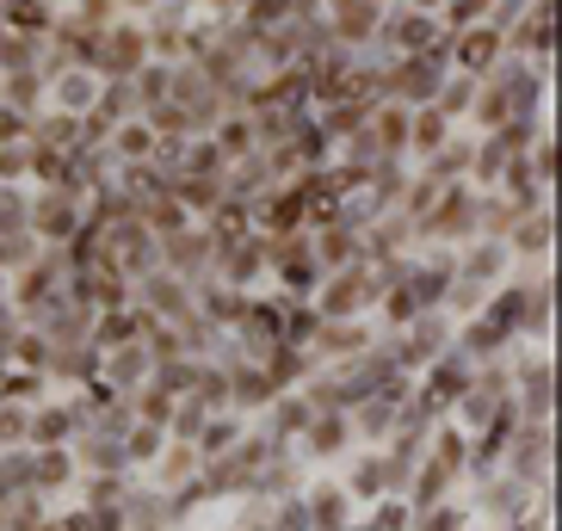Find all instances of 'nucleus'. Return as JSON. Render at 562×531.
<instances>
[{
	"label": "nucleus",
	"instance_id": "obj_1",
	"mask_svg": "<svg viewBox=\"0 0 562 531\" xmlns=\"http://www.w3.org/2000/svg\"><path fill=\"white\" fill-rule=\"evenodd\" d=\"M476 235V185H439L432 211L414 223V248H439V253H458L463 241Z\"/></svg>",
	"mask_w": 562,
	"mask_h": 531
},
{
	"label": "nucleus",
	"instance_id": "obj_2",
	"mask_svg": "<svg viewBox=\"0 0 562 531\" xmlns=\"http://www.w3.org/2000/svg\"><path fill=\"white\" fill-rule=\"evenodd\" d=\"M446 44L439 50H420V56H390L383 63V100L402 105V112H420V105H432V93L446 87Z\"/></svg>",
	"mask_w": 562,
	"mask_h": 531
},
{
	"label": "nucleus",
	"instance_id": "obj_3",
	"mask_svg": "<svg viewBox=\"0 0 562 531\" xmlns=\"http://www.w3.org/2000/svg\"><path fill=\"white\" fill-rule=\"evenodd\" d=\"M378 279L364 272V266H340V272H322V284L310 291V309L322 321H359L371 316V303H378Z\"/></svg>",
	"mask_w": 562,
	"mask_h": 531
},
{
	"label": "nucleus",
	"instance_id": "obj_4",
	"mask_svg": "<svg viewBox=\"0 0 562 531\" xmlns=\"http://www.w3.org/2000/svg\"><path fill=\"white\" fill-rule=\"evenodd\" d=\"M446 44V25L432 13H414V7H402V0H390L383 7V25H378V37H371V56H420V50H439Z\"/></svg>",
	"mask_w": 562,
	"mask_h": 531
},
{
	"label": "nucleus",
	"instance_id": "obj_5",
	"mask_svg": "<svg viewBox=\"0 0 562 531\" xmlns=\"http://www.w3.org/2000/svg\"><path fill=\"white\" fill-rule=\"evenodd\" d=\"M87 199L63 192V185H32L25 192V223H32V241L37 248H68V235L81 229Z\"/></svg>",
	"mask_w": 562,
	"mask_h": 531
},
{
	"label": "nucleus",
	"instance_id": "obj_6",
	"mask_svg": "<svg viewBox=\"0 0 562 531\" xmlns=\"http://www.w3.org/2000/svg\"><path fill=\"white\" fill-rule=\"evenodd\" d=\"M143 63H155V56H149V37H143V25H136V19L105 25V32L93 37V56H87V68H93L100 81H131Z\"/></svg>",
	"mask_w": 562,
	"mask_h": 531
},
{
	"label": "nucleus",
	"instance_id": "obj_7",
	"mask_svg": "<svg viewBox=\"0 0 562 531\" xmlns=\"http://www.w3.org/2000/svg\"><path fill=\"white\" fill-rule=\"evenodd\" d=\"M550 420H519L507 439V451H501V476L526 482V488H544L550 482Z\"/></svg>",
	"mask_w": 562,
	"mask_h": 531
},
{
	"label": "nucleus",
	"instance_id": "obj_8",
	"mask_svg": "<svg viewBox=\"0 0 562 531\" xmlns=\"http://www.w3.org/2000/svg\"><path fill=\"white\" fill-rule=\"evenodd\" d=\"M131 303H136V309H143L149 321H161V328H186V321L199 316V303H192V284L167 279L161 266H155L149 279H136V284H131Z\"/></svg>",
	"mask_w": 562,
	"mask_h": 531
},
{
	"label": "nucleus",
	"instance_id": "obj_9",
	"mask_svg": "<svg viewBox=\"0 0 562 531\" xmlns=\"http://www.w3.org/2000/svg\"><path fill=\"white\" fill-rule=\"evenodd\" d=\"M507 253H513V272H550L557 260V211H519V223L507 229Z\"/></svg>",
	"mask_w": 562,
	"mask_h": 531
},
{
	"label": "nucleus",
	"instance_id": "obj_10",
	"mask_svg": "<svg viewBox=\"0 0 562 531\" xmlns=\"http://www.w3.org/2000/svg\"><path fill=\"white\" fill-rule=\"evenodd\" d=\"M211 279H216V284H229V291H241V297L266 291V235L223 241V248L211 253Z\"/></svg>",
	"mask_w": 562,
	"mask_h": 531
},
{
	"label": "nucleus",
	"instance_id": "obj_11",
	"mask_svg": "<svg viewBox=\"0 0 562 531\" xmlns=\"http://www.w3.org/2000/svg\"><path fill=\"white\" fill-rule=\"evenodd\" d=\"M451 272H458V284L501 291V284L513 279V253H507V241H495V235H470V241L451 253Z\"/></svg>",
	"mask_w": 562,
	"mask_h": 531
},
{
	"label": "nucleus",
	"instance_id": "obj_12",
	"mask_svg": "<svg viewBox=\"0 0 562 531\" xmlns=\"http://www.w3.org/2000/svg\"><path fill=\"white\" fill-rule=\"evenodd\" d=\"M155 248H161V272H167V279H180V284H204V279H211V253H216V241L199 229V223H186V229L161 235Z\"/></svg>",
	"mask_w": 562,
	"mask_h": 531
},
{
	"label": "nucleus",
	"instance_id": "obj_13",
	"mask_svg": "<svg viewBox=\"0 0 562 531\" xmlns=\"http://www.w3.org/2000/svg\"><path fill=\"white\" fill-rule=\"evenodd\" d=\"M371 347H378L371 316H359V321H322L315 340H310V359H315V371H334V365H352V359L371 352Z\"/></svg>",
	"mask_w": 562,
	"mask_h": 531
},
{
	"label": "nucleus",
	"instance_id": "obj_14",
	"mask_svg": "<svg viewBox=\"0 0 562 531\" xmlns=\"http://www.w3.org/2000/svg\"><path fill=\"white\" fill-rule=\"evenodd\" d=\"M501 44H507L513 63H550V50H557V7H550V0L526 7V13L501 32Z\"/></svg>",
	"mask_w": 562,
	"mask_h": 531
},
{
	"label": "nucleus",
	"instance_id": "obj_15",
	"mask_svg": "<svg viewBox=\"0 0 562 531\" xmlns=\"http://www.w3.org/2000/svg\"><path fill=\"white\" fill-rule=\"evenodd\" d=\"M105 248H112V272L124 284L149 279L155 266H161V248H155V235L143 229V223H117V229H105Z\"/></svg>",
	"mask_w": 562,
	"mask_h": 531
},
{
	"label": "nucleus",
	"instance_id": "obj_16",
	"mask_svg": "<svg viewBox=\"0 0 562 531\" xmlns=\"http://www.w3.org/2000/svg\"><path fill=\"white\" fill-rule=\"evenodd\" d=\"M291 451H297L303 464H347L352 451H359V439H352V420L347 415H315Z\"/></svg>",
	"mask_w": 562,
	"mask_h": 531
},
{
	"label": "nucleus",
	"instance_id": "obj_17",
	"mask_svg": "<svg viewBox=\"0 0 562 531\" xmlns=\"http://www.w3.org/2000/svg\"><path fill=\"white\" fill-rule=\"evenodd\" d=\"M531 495H538V488L501 476V470H495V476H476V513H488V526H495V531L519 526V519L531 513Z\"/></svg>",
	"mask_w": 562,
	"mask_h": 531
},
{
	"label": "nucleus",
	"instance_id": "obj_18",
	"mask_svg": "<svg viewBox=\"0 0 562 531\" xmlns=\"http://www.w3.org/2000/svg\"><path fill=\"white\" fill-rule=\"evenodd\" d=\"M303 513H310V531H347L359 519V507L334 476H310L303 482Z\"/></svg>",
	"mask_w": 562,
	"mask_h": 531
},
{
	"label": "nucleus",
	"instance_id": "obj_19",
	"mask_svg": "<svg viewBox=\"0 0 562 531\" xmlns=\"http://www.w3.org/2000/svg\"><path fill=\"white\" fill-rule=\"evenodd\" d=\"M414 383H420V389H427V396H432V402H439V408L451 415V408L463 402V389L476 383V365H470V359H463V352L451 347V352H439V359H432V365L420 371Z\"/></svg>",
	"mask_w": 562,
	"mask_h": 531
},
{
	"label": "nucleus",
	"instance_id": "obj_20",
	"mask_svg": "<svg viewBox=\"0 0 562 531\" xmlns=\"http://www.w3.org/2000/svg\"><path fill=\"white\" fill-rule=\"evenodd\" d=\"M223 371H229V415H241V420H260L266 415V402L279 396L272 383H266V371L254 365V359H223Z\"/></svg>",
	"mask_w": 562,
	"mask_h": 531
},
{
	"label": "nucleus",
	"instance_id": "obj_21",
	"mask_svg": "<svg viewBox=\"0 0 562 531\" xmlns=\"http://www.w3.org/2000/svg\"><path fill=\"white\" fill-rule=\"evenodd\" d=\"M100 75L93 68H63L56 81H44V105L50 112H63V117H87L93 112V100H100Z\"/></svg>",
	"mask_w": 562,
	"mask_h": 531
},
{
	"label": "nucleus",
	"instance_id": "obj_22",
	"mask_svg": "<svg viewBox=\"0 0 562 531\" xmlns=\"http://www.w3.org/2000/svg\"><path fill=\"white\" fill-rule=\"evenodd\" d=\"M75 457H68V445H56V451H32V495L50 507V500H63V495H75Z\"/></svg>",
	"mask_w": 562,
	"mask_h": 531
},
{
	"label": "nucleus",
	"instance_id": "obj_23",
	"mask_svg": "<svg viewBox=\"0 0 562 531\" xmlns=\"http://www.w3.org/2000/svg\"><path fill=\"white\" fill-rule=\"evenodd\" d=\"M359 241H364V235H359V229H347V223H334V216L310 229V248H315V266H322V272L359 266Z\"/></svg>",
	"mask_w": 562,
	"mask_h": 531
},
{
	"label": "nucleus",
	"instance_id": "obj_24",
	"mask_svg": "<svg viewBox=\"0 0 562 531\" xmlns=\"http://www.w3.org/2000/svg\"><path fill=\"white\" fill-rule=\"evenodd\" d=\"M254 365L266 371V383H272V389H303V377L315 371V359H310V347H291V340H279V347H266Z\"/></svg>",
	"mask_w": 562,
	"mask_h": 531
},
{
	"label": "nucleus",
	"instance_id": "obj_25",
	"mask_svg": "<svg viewBox=\"0 0 562 531\" xmlns=\"http://www.w3.org/2000/svg\"><path fill=\"white\" fill-rule=\"evenodd\" d=\"M56 13H63V7H50V0H0V32L44 44V37H50V25H56Z\"/></svg>",
	"mask_w": 562,
	"mask_h": 531
},
{
	"label": "nucleus",
	"instance_id": "obj_26",
	"mask_svg": "<svg viewBox=\"0 0 562 531\" xmlns=\"http://www.w3.org/2000/svg\"><path fill=\"white\" fill-rule=\"evenodd\" d=\"M470 149H476V136H470V131H451L446 149L427 155L414 173H420V180H432V185H458V180H470Z\"/></svg>",
	"mask_w": 562,
	"mask_h": 531
},
{
	"label": "nucleus",
	"instance_id": "obj_27",
	"mask_svg": "<svg viewBox=\"0 0 562 531\" xmlns=\"http://www.w3.org/2000/svg\"><path fill=\"white\" fill-rule=\"evenodd\" d=\"M143 328H149V316H143L136 303H124V309H100L87 340H93L100 352H112V347H124V340H143Z\"/></svg>",
	"mask_w": 562,
	"mask_h": 531
},
{
	"label": "nucleus",
	"instance_id": "obj_28",
	"mask_svg": "<svg viewBox=\"0 0 562 531\" xmlns=\"http://www.w3.org/2000/svg\"><path fill=\"white\" fill-rule=\"evenodd\" d=\"M155 131L143 124V117H131V124H117L112 131V143H105V155H112V167H149L155 161Z\"/></svg>",
	"mask_w": 562,
	"mask_h": 531
},
{
	"label": "nucleus",
	"instance_id": "obj_29",
	"mask_svg": "<svg viewBox=\"0 0 562 531\" xmlns=\"http://www.w3.org/2000/svg\"><path fill=\"white\" fill-rule=\"evenodd\" d=\"M192 476H199V451H192V445H180V439H167V451L149 464V488L173 495V488H186Z\"/></svg>",
	"mask_w": 562,
	"mask_h": 531
},
{
	"label": "nucleus",
	"instance_id": "obj_30",
	"mask_svg": "<svg viewBox=\"0 0 562 531\" xmlns=\"http://www.w3.org/2000/svg\"><path fill=\"white\" fill-rule=\"evenodd\" d=\"M451 143V124L432 105H420V112H408V167H420L427 155H439Z\"/></svg>",
	"mask_w": 562,
	"mask_h": 531
},
{
	"label": "nucleus",
	"instance_id": "obj_31",
	"mask_svg": "<svg viewBox=\"0 0 562 531\" xmlns=\"http://www.w3.org/2000/svg\"><path fill=\"white\" fill-rule=\"evenodd\" d=\"M211 149L223 155V167H235L241 155H254L260 143H254V124H248V112H223L216 117V131H211Z\"/></svg>",
	"mask_w": 562,
	"mask_h": 531
},
{
	"label": "nucleus",
	"instance_id": "obj_32",
	"mask_svg": "<svg viewBox=\"0 0 562 531\" xmlns=\"http://www.w3.org/2000/svg\"><path fill=\"white\" fill-rule=\"evenodd\" d=\"M364 117H371V105H359V100H340V105H322V112H315V131L328 136L334 149H340L347 136H359V131H364Z\"/></svg>",
	"mask_w": 562,
	"mask_h": 531
},
{
	"label": "nucleus",
	"instance_id": "obj_33",
	"mask_svg": "<svg viewBox=\"0 0 562 531\" xmlns=\"http://www.w3.org/2000/svg\"><path fill=\"white\" fill-rule=\"evenodd\" d=\"M0 105H13L19 117H37L44 112V75L25 68V75H0Z\"/></svg>",
	"mask_w": 562,
	"mask_h": 531
},
{
	"label": "nucleus",
	"instance_id": "obj_34",
	"mask_svg": "<svg viewBox=\"0 0 562 531\" xmlns=\"http://www.w3.org/2000/svg\"><path fill=\"white\" fill-rule=\"evenodd\" d=\"M241 432H248V420H241V415H211L192 451H199V457H223V451L241 445Z\"/></svg>",
	"mask_w": 562,
	"mask_h": 531
},
{
	"label": "nucleus",
	"instance_id": "obj_35",
	"mask_svg": "<svg viewBox=\"0 0 562 531\" xmlns=\"http://www.w3.org/2000/svg\"><path fill=\"white\" fill-rule=\"evenodd\" d=\"M93 117H100L105 131H117V124H131V117H143V112H136L131 81H105V87H100V100H93Z\"/></svg>",
	"mask_w": 562,
	"mask_h": 531
},
{
	"label": "nucleus",
	"instance_id": "obj_36",
	"mask_svg": "<svg viewBox=\"0 0 562 531\" xmlns=\"http://www.w3.org/2000/svg\"><path fill=\"white\" fill-rule=\"evenodd\" d=\"M161 451H167V432L161 427H143V420H136V427L124 432V470H149Z\"/></svg>",
	"mask_w": 562,
	"mask_h": 531
},
{
	"label": "nucleus",
	"instance_id": "obj_37",
	"mask_svg": "<svg viewBox=\"0 0 562 531\" xmlns=\"http://www.w3.org/2000/svg\"><path fill=\"white\" fill-rule=\"evenodd\" d=\"M63 13H68V25H75V32H93V37H100L105 25H117V19H124V13H117V0H68Z\"/></svg>",
	"mask_w": 562,
	"mask_h": 531
},
{
	"label": "nucleus",
	"instance_id": "obj_38",
	"mask_svg": "<svg viewBox=\"0 0 562 531\" xmlns=\"http://www.w3.org/2000/svg\"><path fill=\"white\" fill-rule=\"evenodd\" d=\"M167 68H173V63H143V68L131 75L136 112H155V105H167Z\"/></svg>",
	"mask_w": 562,
	"mask_h": 531
},
{
	"label": "nucleus",
	"instance_id": "obj_39",
	"mask_svg": "<svg viewBox=\"0 0 562 531\" xmlns=\"http://www.w3.org/2000/svg\"><path fill=\"white\" fill-rule=\"evenodd\" d=\"M408 531H470V507H463V500H439L427 513H414Z\"/></svg>",
	"mask_w": 562,
	"mask_h": 531
},
{
	"label": "nucleus",
	"instance_id": "obj_40",
	"mask_svg": "<svg viewBox=\"0 0 562 531\" xmlns=\"http://www.w3.org/2000/svg\"><path fill=\"white\" fill-rule=\"evenodd\" d=\"M488 13H495V0H446V7H439V25H446V32H463V25H488Z\"/></svg>",
	"mask_w": 562,
	"mask_h": 531
},
{
	"label": "nucleus",
	"instance_id": "obj_41",
	"mask_svg": "<svg viewBox=\"0 0 562 531\" xmlns=\"http://www.w3.org/2000/svg\"><path fill=\"white\" fill-rule=\"evenodd\" d=\"M37 56H44V44L7 32V44H0V75H25V68H37Z\"/></svg>",
	"mask_w": 562,
	"mask_h": 531
},
{
	"label": "nucleus",
	"instance_id": "obj_42",
	"mask_svg": "<svg viewBox=\"0 0 562 531\" xmlns=\"http://www.w3.org/2000/svg\"><path fill=\"white\" fill-rule=\"evenodd\" d=\"M0 185H32V149L25 143H7L0 149Z\"/></svg>",
	"mask_w": 562,
	"mask_h": 531
},
{
	"label": "nucleus",
	"instance_id": "obj_43",
	"mask_svg": "<svg viewBox=\"0 0 562 531\" xmlns=\"http://www.w3.org/2000/svg\"><path fill=\"white\" fill-rule=\"evenodd\" d=\"M25 124H32V117H19L13 105H0V149H7V143H25Z\"/></svg>",
	"mask_w": 562,
	"mask_h": 531
},
{
	"label": "nucleus",
	"instance_id": "obj_44",
	"mask_svg": "<svg viewBox=\"0 0 562 531\" xmlns=\"http://www.w3.org/2000/svg\"><path fill=\"white\" fill-rule=\"evenodd\" d=\"M149 7H155V0H117V13H124V19H143Z\"/></svg>",
	"mask_w": 562,
	"mask_h": 531
},
{
	"label": "nucleus",
	"instance_id": "obj_45",
	"mask_svg": "<svg viewBox=\"0 0 562 531\" xmlns=\"http://www.w3.org/2000/svg\"><path fill=\"white\" fill-rule=\"evenodd\" d=\"M402 7H414V13H432V19H439V7H446V0H402Z\"/></svg>",
	"mask_w": 562,
	"mask_h": 531
},
{
	"label": "nucleus",
	"instance_id": "obj_46",
	"mask_svg": "<svg viewBox=\"0 0 562 531\" xmlns=\"http://www.w3.org/2000/svg\"><path fill=\"white\" fill-rule=\"evenodd\" d=\"M513 7H538V0H513Z\"/></svg>",
	"mask_w": 562,
	"mask_h": 531
}]
</instances>
